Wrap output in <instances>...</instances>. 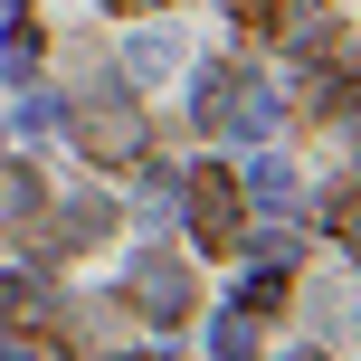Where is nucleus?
<instances>
[{"instance_id":"f257e3e1","label":"nucleus","mask_w":361,"mask_h":361,"mask_svg":"<svg viewBox=\"0 0 361 361\" xmlns=\"http://www.w3.org/2000/svg\"><path fill=\"white\" fill-rule=\"evenodd\" d=\"M67 133H76V152H86V162H105V171H133L152 152V124H143V105H133V95H86V105L67 114Z\"/></svg>"},{"instance_id":"f03ea898","label":"nucleus","mask_w":361,"mask_h":361,"mask_svg":"<svg viewBox=\"0 0 361 361\" xmlns=\"http://www.w3.org/2000/svg\"><path fill=\"white\" fill-rule=\"evenodd\" d=\"M190 238L209 257H238V247H247V190H238L228 162H200L190 171Z\"/></svg>"},{"instance_id":"7ed1b4c3","label":"nucleus","mask_w":361,"mask_h":361,"mask_svg":"<svg viewBox=\"0 0 361 361\" xmlns=\"http://www.w3.org/2000/svg\"><path fill=\"white\" fill-rule=\"evenodd\" d=\"M190 305H200V295H190V276H180V267H143V314L190 324Z\"/></svg>"},{"instance_id":"20e7f679","label":"nucleus","mask_w":361,"mask_h":361,"mask_svg":"<svg viewBox=\"0 0 361 361\" xmlns=\"http://www.w3.org/2000/svg\"><path fill=\"white\" fill-rule=\"evenodd\" d=\"M105 228H114L105 209H57L48 228H38V247H48V257H67V247H86V238H105Z\"/></svg>"},{"instance_id":"39448f33","label":"nucleus","mask_w":361,"mask_h":361,"mask_svg":"<svg viewBox=\"0 0 361 361\" xmlns=\"http://www.w3.org/2000/svg\"><path fill=\"white\" fill-rule=\"evenodd\" d=\"M228 10H238V29H247V38H276L295 0H228Z\"/></svg>"},{"instance_id":"423d86ee","label":"nucleus","mask_w":361,"mask_h":361,"mask_svg":"<svg viewBox=\"0 0 361 361\" xmlns=\"http://www.w3.org/2000/svg\"><path fill=\"white\" fill-rule=\"evenodd\" d=\"M29 200H38V180H29V171H10V162H0V209H29Z\"/></svg>"},{"instance_id":"0eeeda50","label":"nucleus","mask_w":361,"mask_h":361,"mask_svg":"<svg viewBox=\"0 0 361 361\" xmlns=\"http://www.w3.org/2000/svg\"><path fill=\"white\" fill-rule=\"evenodd\" d=\"M105 10H162V0H105Z\"/></svg>"}]
</instances>
